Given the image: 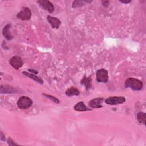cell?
<instances>
[{
	"mask_svg": "<svg viewBox=\"0 0 146 146\" xmlns=\"http://www.w3.org/2000/svg\"><path fill=\"white\" fill-rule=\"evenodd\" d=\"M125 86L135 91H139L143 88V83L139 79L129 78L125 80Z\"/></svg>",
	"mask_w": 146,
	"mask_h": 146,
	"instance_id": "1",
	"label": "cell"
},
{
	"mask_svg": "<svg viewBox=\"0 0 146 146\" xmlns=\"http://www.w3.org/2000/svg\"><path fill=\"white\" fill-rule=\"evenodd\" d=\"M33 104L32 100L27 96H21L17 101L18 107L22 110L27 109L31 107Z\"/></svg>",
	"mask_w": 146,
	"mask_h": 146,
	"instance_id": "2",
	"label": "cell"
},
{
	"mask_svg": "<svg viewBox=\"0 0 146 146\" xmlns=\"http://www.w3.org/2000/svg\"><path fill=\"white\" fill-rule=\"evenodd\" d=\"M31 17V12L29 8L23 7L21 11L17 14V17L22 21L29 20Z\"/></svg>",
	"mask_w": 146,
	"mask_h": 146,
	"instance_id": "3",
	"label": "cell"
},
{
	"mask_svg": "<svg viewBox=\"0 0 146 146\" xmlns=\"http://www.w3.org/2000/svg\"><path fill=\"white\" fill-rule=\"evenodd\" d=\"M96 80L98 82L107 83L108 80V71L103 68L98 70L96 73Z\"/></svg>",
	"mask_w": 146,
	"mask_h": 146,
	"instance_id": "4",
	"label": "cell"
},
{
	"mask_svg": "<svg viewBox=\"0 0 146 146\" xmlns=\"http://www.w3.org/2000/svg\"><path fill=\"white\" fill-rule=\"evenodd\" d=\"M125 101V98L123 96H112L107 98L105 100L106 104L109 105H116L121 104Z\"/></svg>",
	"mask_w": 146,
	"mask_h": 146,
	"instance_id": "5",
	"label": "cell"
},
{
	"mask_svg": "<svg viewBox=\"0 0 146 146\" xmlns=\"http://www.w3.org/2000/svg\"><path fill=\"white\" fill-rule=\"evenodd\" d=\"M37 2L39 3V6L43 8L44 10H47L48 13H51L54 11V7L53 4L47 0H40L38 1Z\"/></svg>",
	"mask_w": 146,
	"mask_h": 146,
	"instance_id": "6",
	"label": "cell"
},
{
	"mask_svg": "<svg viewBox=\"0 0 146 146\" xmlns=\"http://www.w3.org/2000/svg\"><path fill=\"white\" fill-rule=\"evenodd\" d=\"M10 64L15 69L18 70L23 65V61L19 56H14L9 60Z\"/></svg>",
	"mask_w": 146,
	"mask_h": 146,
	"instance_id": "7",
	"label": "cell"
},
{
	"mask_svg": "<svg viewBox=\"0 0 146 146\" xmlns=\"http://www.w3.org/2000/svg\"><path fill=\"white\" fill-rule=\"evenodd\" d=\"M103 101V98H96L91 100L88 103V105L90 107H92L94 108H99L102 107V103Z\"/></svg>",
	"mask_w": 146,
	"mask_h": 146,
	"instance_id": "8",
	"label": "cell"
},
{
	"mask_svg": "<svg viewBox=\"0 0 146 146\" xmlns=\"http://www.w3.org/2000/svg\"><path fill=\"white\" fill-rule=\"evenodd\" d=\"M47 19L48 21V22L50 23V24L51 25L52 28H55V29H58L59 26L60 25L61 22L60 21L55 17L50 16V15H48L47 17Z\"/></svg>",
	"mask_w": 146,
	"mask_h": 146,
	"instance_id": "9",
	"label": "cell"
},
{
	"mask_svg": "<svg viewBox=\"0 0 146 146\" xmlns=\"http://www.w3.org/2000/svg\"><path fill=\"white\" fill-rule=\"evenodd\" d=\"M10 26H11V25L10 23H8L5 26H4L2 30L3 35L9 40H10L13 39V36L11 35L10 31Z\"/></svg>",
	"mask_w": 146,
	"mask_h": 146,
	"instance_id": "10",
	"label": "cell"
},
{
	"mask_svg": "<svg viewBox=\"0 0 146 146\" xmlns=\"http://www.w3.org/2000/svg\"><path fill=\"white\" fill-rule=\"evenodd\" d=\"M74 109L76 111H80V112H82V111H90L91 110L90 108H88L84 103V102H79L78 103H76L74 107Z\"/></svg>",
	"mask_w": 146,
	"mask_h": 146,
	"instance_id": "11",
	"label": "cell"
},
{
	"mask_svg": "<svg viewBox=\"0 0 146 146\" xmlns=\"http://www.w3.org/2000/svg\"><path fill=\"white\" fill-rule=\"evenodd\" d=\"M91 82H92V79L91 76L87 77V76H84V78L82 79L81 80V84L84 85L87 90H88L91 88Z\"/></svg>",
	"mask_w": 146,
	"mask_h": 146,
	"instance_id": "12",
	"label": "cell"
},
{
	"mask_svg": "<svg viewBox=\"0 0 146 146\" xmlns=\"http://www.w3.org/2000/svg\"><path fill=\"white\" fill-rule=\"evenodd\" d=\"M22 74H24L25 75L27 76H29L31 79H33V80H34L35 81L37 82L38 83H39L40 84H42L43 83V80L41 78H40L39 77L36 76L35 75H34V74H33L32 73H29V72H27L26 71H23V72H22Z\"/></svg>",
	"mask_w": 146,
	"mask_h": 146,
	"instance_id": "13",
	"label": "cell"
},
{
	"mask_svg": "<svg viewBox=\"0 0 146 146\" xmlns=\"http://www.w3.org/2000/svg\"><path fill=\"white\" fill-rule=\"evenodd\" d=\"M80 94V92L79 90H78L76 88L74 87H71V88H68L66 91V95L68 96H71L74 95H79Z\"/></svg>",
	"mask_w": 146,
	"mask_h": 146,
	"instance_id": "14",
	"label": "cell"
},
{
	"mask_svg": "<svg viewBox=\"0 0 146 146\" xmlns=\"http://www.w3.org/2000/svg\"><path fill=\"white\" fill-rule=\"evenodd\" d=\"M92 2V1H74L72 2V7L74 8H76L79 7L80 6H82L86 3H90Z\"/></svg>",
	"mask_w": 146,
	"mask_h": 146,
	"instance_id": "15",
	"label": "cell"
},
{
	"mask_svg": "<svg viewBox=\"0 0 146 146\" xmlns=\"http://www.w3.org/2000/svg\"><path fill=\"white\" fill-rule=\"evenodd\" d=\"M137 119L140 124H145V113L140 112L137 114Z\"/></svg>",
	"mask_w": 146,
	"mask_h": 146,
	"instance_id": "16",
	"label": "cell"
},
{
	"mask_svg": "<svg viewBox=\"0 0 146 146\" xmlns=\"http://www.w3.org/2000/svg\"><path fill=\"white\" fill-rule=\"evenodd\" d=\"M43 95H44V96L48 98V99H50V100H51L52 101H53L54 102H55V103H58L59 102V100L57 98H56L55 97H54V96H52V95H50L45 94H43Z\"/></svg>",
	"mask_w": 146,
	"mask_h": 146,
	"instance_id": "17",
	"label": "cell"
},
{
	"mask_svg": "<svg viewBox=\"0 0 146 146\" xmlns=\"http://www.w3.org/2000/svg\"><path fill=\"white\" fill-rule=\"evenodd\" d=\"M102 3L103 6L107 7L110 5V1H102Z\"/></svg>",
	"mask_w": 146,
	"mask_h": 146,
	"instance_id": "18",
	"label": "cell"
},
{
	"mask_svg": "<svg viewBox=\"0 0 146 146\" xmlns=\"http://www.w3.org/2000/svg\"><path fill=\"white\" fill-rule=\"evenodd\" d=\"M29 71H30V72H31L32 74H38V72L36 71H35V70H31V69H29Z\"/></svg>",
	"mask_w": 146,
	"mask_h": 146,
	"instance_id": "19",
	"label": "cell"
},
{
	"mask_svg": "<svg viewBox=\"0 0 146 146\" xmlns=\"http://www.w3.org/2000/svg\"><path fill=\"white\" fill-rule=\"evenodd\" d=\"M120 2H121V3H130L131 2V1H121V0H120Z\"/></svg>",
	"mask_w": 146,
	"mask_h": 146,
	"instance_id": "20",
	"label": "cell"
}]
</instances>
